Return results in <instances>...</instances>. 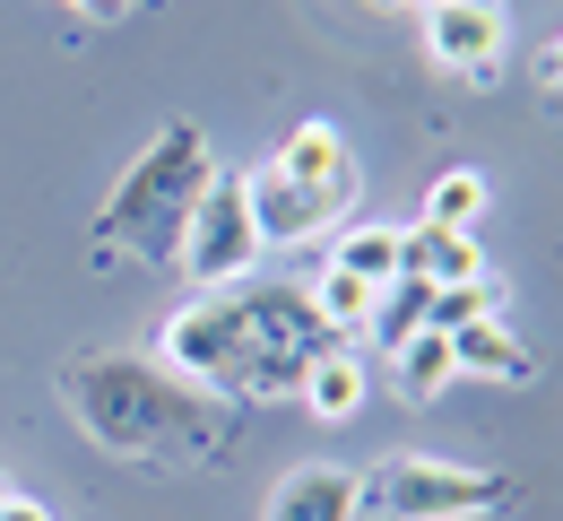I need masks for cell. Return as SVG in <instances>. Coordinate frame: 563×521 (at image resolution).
<instances>
[{
    "label": "cell",
    "instance_id": "52a82bcc",
    "mask_svg": "<svg viewBox=\"0 0 563 521\" xmlns=\"http://www.w3.org/2000/svg\"><path fill=\"white\" fill-rule=\"evenodd\" d=\"M424 53L460 78H486L503 62V9L494 0H451V9H424Z\"/></svg>",
    "mask_w": 563,
    "mask_h": 521
},
{
    "label": "cell",
    "instance_id": "6da1fadb",
    "mask_svg": "<svg viewBox=\"0 0 563 521\" xmlns=\"http://www.w3.org/2000/svg\"><path fill=\"white\" fill-rule=\"evenodd\" d=\"M62 409L113 460H209L234 444V400L174 373L156 348H87L62 366Z\"/></svg>",
    "mask_w": 563,
    "mask_h": 521
},
{
    "label": "cell",
    "instance_id": "5b68a950",
    "mask_svg": "<svg viewBox=\"0 0 563 521\" xmlns=\"http://www.w3.org/2000/svg\"><path fill=\"white\" fill-rule=\"evenodd\" d=\"M494 496H503V478L460 469V460H433V452L390 460V469L364 487V504H382L390 521H477V513H494Z\"/></svg>",
    "mask_w": 563,
    "mask_h": 521
},
{
    "label": "cell",
    "instance_id": "8992f818",
    "mask_svg": "<svg viewBox=\"0 0 563 521\" xmlns=\"http://www.w3.org/2000/svg\"><path fill=\"white\" fill-rule=\"evenodd\" d=\"M355 192H364V174H330V183H303V174H286V165H261V174H243V200H252V226H261V243H312V235H330V226L355 209Z\"/></svg>",
    "mask_w": 563,
    "mask_h": 521
},
{
    "label": "cell",
    "instance_id": "277c9868",
    "mask_svg": "<svg viewBox=\"0 0 563 521\" xmlns=\"http://www.w3.org/2000/svg\"><path fill=\"white\" fill-rule=\"evenodd\" d=\"M261 226H252V200H243V174H225L217 165V183L200 192V209H191V226H183V279L200 287V296H225V287H243L252 270H261Z\"/></svg>",
    "mask_w": 563,
    "mask_h": 521
},
{
    "label": "cell",
    "instance_id": "d6986e66",
    "mask_svg": "<svg viewBox=\"0 0 563 521\" xmlns=\"http://www.w3.org/2000/svg\"><path fill=\"white\" fill-rule=\"evenodd\" d=\"M0 521H53V504H35V496H9V504H0Z\"/></svg>",
    "mask_w": 563,
    "mask_h": 521
},
{
    "label": "cell",
    "instance_id": "5bb4252c",
    "mask_svg": "<svg viewBox=\"0 0 563 521\" xmlns=\"http://www.w3.org/2000/svg\"><path fill=\"white\" fill-rule=\"evenodd\" d=\"M390 373H399V391H408V400H442V391H451V339H442V330H417V339H399V348H390Z\"/></svg>",
    "mask_w": 563,
    "mask_h": 521
},
{
    "label": "cell",
    "instance_id": "ac0fdd59",
    "mask_svg": "<svg viewBox=\"0 0 563 521\" xmlns=\"http://www.w3.org/2000/svg\"><path fill=\"white\" fill-rule=\"evenodd\" d=\"M424 304H433V287L399 270V279L382 287V304H373V339H382V348H399V339H417V330H424Z\"/></svg>",
    "mask_w": 563,
    "mask_h": 521
},
{
    "label": "cell",
    "instance_id": "9c48e42d",
    "mask_svg": "<svg viewBox=\"0 0 563 521\" xmlns=\"http://www.w3.org/2000/svg\"><path fill=\"white\" fill-rule=\"evenodd\" d=\"M399 270L424 287H460V279H486L477 261V235H451V226H399Z\"/></svg>",
    "mask_w": 563,
    "mask_h": 521
},
{
    "label": "cell",
    "instance_id": "9a60e30c",
    "mask_svg": "<svg viewBox=\"0 0 563 521\" xmlns=\"http://www.w3.org/2000/svg\"><path fill=\"white\" fill-rule=\"evenodd\" d=\"M330 270H347L364 287H390V279H399V226H347V235L330 243Z\"/></svg>",
    "mask_w": 563,
    "mask_h": 521
},
{
    "label": "cell",
    "instance_id": "603a6c76",
    "mask_svg": "<svg viewBox=\"0 0 563 521\" xmlns=\"http://www.w3.org/2000/svg\"><path fill=\"white\" fill-rule=\"evenodd\" d=\"M0 504H9V487H0Z\"/></svg>",
    "mask_w": 563,
    "mask_h": 521
},
{
    "label": "cell",
    "instance_id": "7402d4cb",
    "mask_svg": "<svg viewBox=\"0 0 563 521\" xmlns=\"http://www.w3.org/2000/svg\"><path fill=\"white\" fill-rule=\"evenodd\" d=\"M408 9H417V18H424V9H451V0H408Z\"/></svg>",
    "mask_w": 563,
    "mask_h": 521
},
{
    "label": "cell",
    "instance_id": "3957f363",
    "mask_svg": "<svg viewBox=\"0 0 563 521\" xmlns=\"http://www.w3.org/2000/svg\"><path fill=\"white\" fill-rule=\"evenodd\" d=\"M209 183H217L209 131H200V122H165V131L122 165V183L104 192V209H96L104 252L174 261V252H183V226H191V209H200V192H209Z\"/></svg>",
    "mask_w": 563,
    "mask_h": 521
},
{
    "label": "cell",
    "instance_id": "8fae6325",
    "mask_svg": "<svg viewBox=\"0 0 563 521\" xmlns=\"http://www.w3.org/2000/svg\"><path fill=\"white\" fill-rule=\"evenodd\" d=\"M303 409H312V417H330V426L364 409V366H355V348L330 339V348L312 357V373H303Z\"/></svg>",
    "mask_w": 563,
    "mask_h": 521
},
{
    "label": "cell",
    "instance_id": "e0dca14e",
    "mask_svg": "<svg viewBox=\"0 0 563 521\" xmlns=\"http://www.w3.org/2000/svg\"><path fill=\"white\" fill-rule=\"evenodd\" d=\"M503 313V287L494 279H460V287H433V304H424V330H468V322H494Z\"/></svg>",
    "mask_w": 563,
    "mask_h": 521
},
{
    "label": "cell",
    "instance_id": "7c38bea8",
    "mask_svg": "<svg viewBox=\"0 0 563 521\" xmlns=\"http://www.w3.org/2000/svg\"><path fill=\"white\" fill-rule=\"evenodd\" d=\"M303 296H312V313H321V330L347 348L355 330H373V304H382V287H364V279H347V270H330V261H321V279H312Z\"/></svg>",
    "mask_w": 563,
    "mask_h": 521
},
{
    "label": "cell",
    "instance_id": "4fadbf2b",
    "mask_svg": "<svg viewBox=\"0 0 563 521\" xmlns=\"http://www.w3.org/2000/svg\"><path fill=\"white\" fill-rule=\"evenodd\" d=\"M269 165H286V174H303V183H330V174H347L355 156H347V131L339 122H295L278 140V156Z\"/></svg>",
    "mask_w": 563,
    "mask_h": 521
},
{
    "label": "cell",
    "instance_id": "44dd1931",
    "mask_svg": "<svg viewBox=\"0 0 563 521\" xmlns=\"http://www.w3.org/2000/svg\"><path fill=\"white\" fill-rule=\"evenodd\" d=\"M547 78H563V35H555V44H547Z\"/></svg>",
    "mask_w": 563,
    "mask_h": 521
},
{
    "label": "cell",
    "instance_id": "30bf717a",
    "mask_svg": "<svg viewBox=\"0 0 563 521\" xmlns=\"http://www.w3.org/2000/svg\"><path fill=\"white\" fill-rule=\"evenodd\" d=\"M451 366L460 373H477V382H529V339L494 313V322H468V330H451Z\"/></svg>",
    "mask_w": 563,
    "mask_h": 521
},
{
    "label": "cell",
    "instance_id": "ba28073f",
    "mask_svg": "<svg viewBox=\"0 0 563 521\" xmlns=\"http://www.w3.org/2000/svg\"><path fill=\"white\" fill-rule=\"evenodd\" d=\"M355 513H364V478L339 469V460L286 469L278 487H269V504H261V521H355Z\"/></svg>",
    "mask_w": 563,
    "mask_h": 521
},
{
    "label": "cell",
    "instance_id": "7a4b0ae2",
    "mask_svg": "<svg viewBox=\"0 0 563 521\" xmlns=\"http://www.w3.org/2000/svg\"><path fill=\"white\" fill-rule=\"evenodd\" d=\"M330 348L321 313L303 287H225V296H191L165 330H156V357L191 382H209L217 400H278V391H303L312 357Z\"/></svg>",
    "mask_w": 563,
    "mask_h": 521
},
{
    "label": "cell",
    "instance_id": "ffe728a7",
    "mask_svg": "<svg viewBox=\"0 0 563 521\" xmlns=\"http://www.w3.org/2000/svg\"><path fill=\"white\" fill-rule=\"evenodd\" d=\"M87 18H131V0H78Z\"/></svg>",
    "mask_w": 563,
    "mask_h": 521
},
{
    "label": "cell",
    "instance_id": "2e32d148",
    "mask_svg": "<svg viewBox=\"0 0 563 521\" xmlns=\"http://www.w3.org/2000/svg\"><path fill=\"white\" fill-rule=\"evenodd\" d=\"M477 218H486V174H468V165L433 174V192H424L417 226H451V235H477Z\"/></svg>",
    "mask_w": 563,
    "mask_h": 521
}]
</instances>
